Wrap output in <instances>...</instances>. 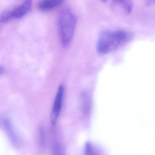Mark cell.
<instances>
[{
    "instance_id": "cell-8",
    "label": "cell",
    "mask_w": 155,
    "mask_h": 155,
    "mask_svg": "<svg viewBox=\"0 0 155 155\" xmlns=\"http://www.w3.org/2000/svg\"><path fill=\"white\" fill-rule=\"evenodd\" d=\"M81 100V108L82 112L84 115L88 116L90 108V101L89 96L87 93H84L82 96Z\"/></svg>"
},
{
    "instance_id": "cell-10",
    "label": "cell",
    "mask_w": 155,
    "mask_h": 155,
    "mask_svg": "<svg viewBox=\"0 0 155 155\" xmlns=\"http://www.w3.org/2000/svg\"><path fill=\"white\" fill-rule=\"evenodd\" d=\"M85 154H99L97 149L90 142H87L85 145L84 148Z\"/></svg>"
},
{
    "instance_id": "cell-12",
    "label": "cell",
    "mask_w": 155,
    "mask_h": 155,
    "mask_svg": "<svg viewBox=\"0 0 155 155\" xmlns=\"http://www.w3.org/2000/svg\"><path fill=\"white\" fill-rule=\"evenodd\" d=\"M101 1H102V2H107L108 0H101Z\"/></svg>"
},
{
    "instance_id": "cell-1",
    "label": "cell",
    "mask_w": 155,
    "mask_h": 155,
    "mask_svg": "<svg viewBox=\"0 0 155 155\" xmlns=\"http://www.w3.org/2000/svg\"><path fill=\"white\" fill-rule=\"evenodd\" d=\"M133 34L124 30H105L99 34L96 49L100 54H107L116 50L130 42Z\"/></svg>"
},
{
    "instance_id": "cell-2",
    "label": "cell",
    "mask_w": 155,
    "mask_h": 155,
    "mask_svg": "<svg viewBox=\"0 0 155 155\" xmlns=\"http://www.w3.org/2000/svg\"><path fill=\"white\" fill-rule=\"evenodd\" d=\"M76 24V17L68 9L62 10L58 18V30L61 43L64 47H68L73 39Z\"/></svg>"
},
{
    "instance_id": "cell-9",
    "label": "cell",
    "mask_w": 155,
    "mask_h": 155,
    "mask_svg": "<svg viewBox=\"0 0 155 155\" xmlns=\"http://www.w3.org/2000/svg\"><path fill=\"white\" fill-rule=\"evenodd\" d=\"M38 140L40 147L44 148L46 144V133L42 126H40L38 129Z\"/></svg>"
},
{
    "instance_id": "cell-3",
    "label": "cell",
    "mask_w": 155,
    "mask_h": 155,
    "mask_svg": "<svg viewBox=\"0 0 155 155\" xmlns=\"http://www.w3.org/2000/svg\"><path fill=\"white\" fill-rule=\"evenodd\" d=\"M32 0H25L21 5L10 10H6L1 15V23L7 22L12 19H18L25 16L31 10Z\"/></svg>"
},
{
    "instance_id": "cell-6",
    "label": "cell",
    "mask_w": 155,
    "mask_h": 155,
    "mask_svg": "<svg viewBox=\"0 0 155 155\" xmlns=\"http://www.w3.org/2000/svg\"><path fill=\"white\" fill-rule=\"evenodd\" d=\"M64 0H41L38 4V8L44 12L51 10L64 2Z\"/></svg>"
},
{
    "instance_id": "cell-11",
    "label": "cell",
    "mask_w": 155,
    "mask_h": 155,
    "mask_svg": "<svg viewBox=\"0 0 155 155\" xmlns=\"http://www.w3.org/2000/svg\"><path fill=\"white\" fill-rule=\"evenodd\" d=\"M145 3L147 6H155V0H145Z\"/></svg>"
},
{
    "instance_id": "cell-5",
    "label": "cell",
    "mask_w": 155,
    "mask_h": 155,
    "mask_svg": "<svg viewBox=\"0 0 155 155\" xmlns=\"http://www.w3.org/2000/svg\"><path fill=\"white\" fill-rule=\"evenodd\" d=\"M1 121L2 127L12 144L15 147H19L21 145V142L14 129L11 120L7 117H2Z\"/></svg>"
},
{
    "instance_id": "cell-7",
    "label": "cell",
    "mask_w": 155,
    "mask_h": 155,
    "mask_svg": "<svg viewBox=\"0 0 155 155\" xmlns=\"http://www.w3.org/2000/svg\"><path fill=\"white\" fill-rule=\"evenodd\" d=\"M113 1L114 4L120 7L125 13L130 14L131 12L133 0H113Z\"/></svg>"
},
{
    "instance_id": "cell-4",
    "label": "cell",
    "mask_w": 155,
    "mask_h": 155,
    "mask_svg": "<svg viewBox=\"0 0 155 155\" xmlns=\"http://www.w3.org/2000/svg\"><path fill=\"white\" fill-rule=\"evenodd\" d=\"M64 95V86L63 85H60L58 88L51 112V122L53 126L56 125L59 116L62 108Z\"/></svg>"
}]
</instances>
